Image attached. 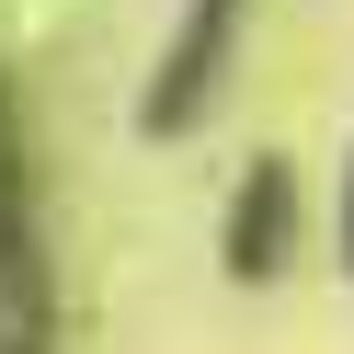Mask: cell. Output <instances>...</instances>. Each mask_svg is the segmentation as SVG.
<instances>
[{
	"label": "cell",
	"instance_id": "cell-4",
	"mask_svg": "<svg viewBox=\"0 0 354 354\" xmlns=\"http://www.w3.org/2000/svg\"><path fill=\"white\" fill-rule=\"evenodd\" d=\"M320 229H331V263L354 286V126H343V160H331V194H320Z\"/></svg>",
	"mask_w": 354,
	"mask_h": 354
},
{
	"label": "cell",
	"instance_id": "cell-2",
	"mask_svg": "<svg viewBox=\"0 0 354 354\" xmlns=\"http://www.w3.org/2000/svg\"><path fill=\"white\" fill-rule=\"evenodd\" d=\"M0 354H57V252L35 217V149H24V80L0 57Z\"/></svg>",
	"mask_w": 354,
	"mask_h": 354
},
{
	"label": "cell",
	"instance_id": "cell-1",
	"mask_svg": "<svg viewBox=\"0 0 354 354\" xmlns=\"http://www.w3.org/2000/svg\"><path fill=\"white\" fill-rule=\"evenodd\" d=\"M252 24H263V0H183L160 24V46L138 69V138L149 149H183L217 126V103L240 92V57H252Z\"/></svg>",
	"mask_w": 354,
	"mask_h": 354
},
{
	"label": "cell",
	"instance_id": "cell-3",
	"mask_svg": "<svg viewBox=\"0 0 354 354\" xmlns=\"http://www.w3.org/2000/svg\"><path fill=\"white\" fill-rule=\"evenodd\" d=\"M308 171L286 160V149H240L229 194H217V274L229 286H286L308 263Z\"/></svg>",
	"mask_w": 354,
	"mask_h": 354
}]
</instances>
